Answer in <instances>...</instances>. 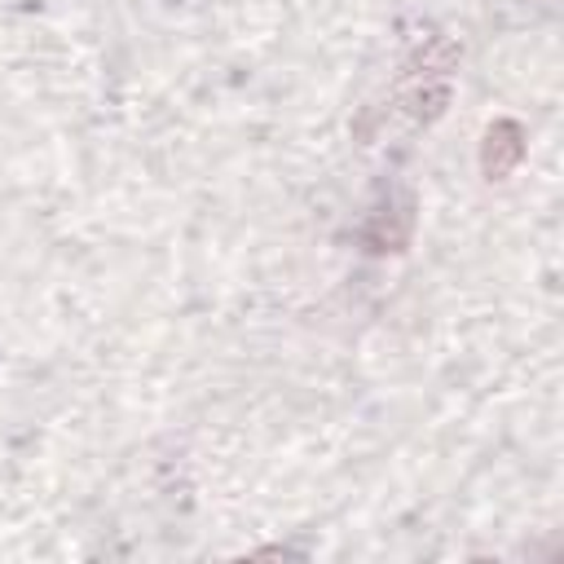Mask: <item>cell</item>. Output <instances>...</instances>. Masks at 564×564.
Listing matches in <instances>:
<instances>
[{
    "label": "cell",
    "mask_w": 564,
    "mask_h": 564,
    "mask_svg": "<svg viewBox=\"0 0 564 564\" xmlns=\"http://www.w3.org/2000/svg\"><path fill=\"white\" fill-rule=\"evenodd\" d=\"M524 159V128L516 119H494L480 141V172L485 181H507Z\"/></svg>",
    "instance_id": "cell-1"
},
{
    "label": "cell",
    "mask_w": 564,
    "mask_h": 564,
    "mask_svg": "<svg viewBox=\"0 0 564 564\" xmlns=\"http://www.w3.org/2000/svg\"><path fill=\"white\" fill-rule=\"evenodd\" d=\"M410 229H414V203H410V198H397V203L370 212V220H366V229H361V242H366V251H375V256H383V251H405Z\"/></svg>",
    "instance_id": "cell-2"
},
{
    "label": "cell",
    "mask_w": 564,
    "mask_h": 564,
    "mask_svg": "<svg viewBox=\"0 0 564 564\" xmlns=\"http://www.w3.org/2000/svg\"><path fill=\"white\" fill-rule=\"evenodd\" d=\"M405 106H410V115H414V119L432 123V119L449 106V84H423L419 93H410V97H405Z\"/></svg>",
    "instance_id": "cell-3"
}]
</instances>
